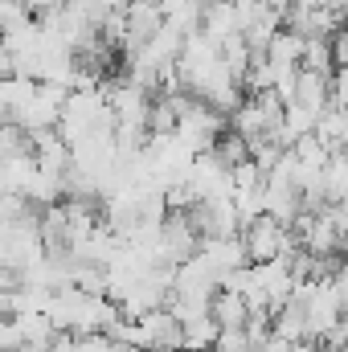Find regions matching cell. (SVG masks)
<instances>
[{"label":"cell","mask_w":348,"mask_h":352,"mask_svg":"<svg viewBox=\"0 0 348 352\" xmlns=\"http://www.w3.org/2000/svg\"><path fill=\"white\" fill-rule=\"evenodd\" d=\"M332 107L336 111H348V66L332 74Z\"/></svg>","instance_id":"cell-2"},{"label":"cell","mask_w":348,"mask_h":352,"mask_svg":"<svg viewBox=\"0 0 348 352\" xmlns=\"http://www.w3.org/2000/svg\"><path fill=\"white\" fill-rule=\"evenodd\" d=\"M0 352H21V332L12 328V320H0Z\"/></svg>","instance_id":"cell-3"},{"label":"cell","mask_w":348,"mask_h":352,"mask_svg":"<svg viewBox=\"0 0 348 352\" xmlns=\"http://www.w3.org/2000/svg\"><path fill=\"white\" fill-rule=\"evenodd\" d=\"M209 316H213V320H217V328L226 332V328H246L250 307H246V299H242V295H234V291H217V295H213V303H209Z\"/></svg>","instance_id":"cell-1"}]
</instances>
